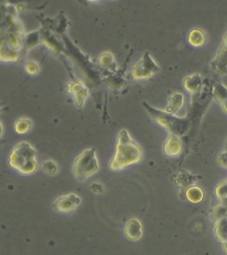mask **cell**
<instances>
[{
	"label": "cell",
	"instance_id": "obj_6",
	"mask_svg": "<svg viewBox=\"0 0 227 255\" xmlns=\"http://www.w3.org/2000/svg\"><path fill=\"white\" fill-rule=\"evenodd\" d=\"M80 204H81L80 197L77 196L76 194H74V193H70L68 195L59 197L53 202L52 207L57 212L70 214V213H73L75 209Z\"/></svg>",
	"mask_w": 227,
	"mask_h": 255
},
{
	"label": "cell",
	"instance_id": "obj_3",
	"mask_svg": "<svg viewBox=\"0 0 227 255\" xmlns=\"http://www.w3.org/2000/svg\"><path fill=\"white\" fill-rule=\"evenodd\" d=\"M145 108L149 112V115L162 127L171 131L173 135L182 137L186 134L190 128L191 121L187 118H177L174 114L161 110L155 109L153 106L143 103Z\"/></svg>",
	"mask_w": 227,
	"mask_h": 255
},
{
	"label": "cell",
	"instance_id": "obj_2",
	"mask_svg": "<svg viewBox=\"0 0 227 255\" xmlns=\"http://www.w3.org/2000/svg\"><path fill=\"white\" fill-rule=\"evenodd\" d=\"M37 152L28 142H21L14 146L8 159L10 167L24 175H30L37 169Z\"/></svg>",
	"mask_w": 227,
	"mask_h": 255
},
{
	"label": "cell",
	"instance_id": "obj_1",
	"mask_svg": "<svg viewBox=\"0 0 227 255\" xmlns=\"http://www.w3.org/2000/svg\"><path fill=\"white\" fill-rule=\"evenodd\" d=\"M142 158L140 146L130 137L126 129H122L118 134L116 152L109 163V168L114 171H120L128 166L138 163Z\"/></svg>",
	"mask_w": 227,
	"mask_h": 255
},
{
	"label": "cell",
	"instance_id": "obj_18",
	"mask_svg": "<svg viewBox=\"0 0 227 255\" xmlns=\"http://www.w3.org/2000/svg\"><path fill=\"white\" fill-rule=\"evenodd\" d=\"M92 190L96 193H102L104 191V187L101 183H93L92 185Z\"/></svg>",
	"mask_w": 227,
	"mask_h": 255
},
{
	"label": "cell",
	"instance_id": "obj_10",
	"mask_svg": "<svg viewBox=\"0 0 227 255\" xmlns=\"http://www.w3.org/2000/svg\"><path fill=\"white\" fill-rule=\"evenodd\" d=\"M71 93L74 94L75 101L76 104L81 108L84 105V101L87 97V90L86 88L80 82H74L70 86Z\"/></svg>",
	"mask_w": 227,
	"mask_h": 255
},
{
	"label": "cell",
	"instance_id": "obj_11",
	"mask_svg": "<svg viewBox=\"0 0 227 255\" xmlns=\"http://www.w3.org/2000/svg\"><path fill=\"white\" fill-rule=\"evenodd\" d=\"M214 98L222 105V108L227 113V89L221 82L216 83L213 88Z\"/></svg>",
	"mask_w": 227,
	"mask_h": 255
},
{
	"label": "cell",
	"instance_id": "obj_7",
	"mask_svg": "<svg viewBox=\"0 0 227 255\" xmlns=\"http://www.w3.org/2000/svg\"><path fill=\"white\" fill-rule=\"evenodd\" d=\"M211 69L220 75L227 74V33L225 35L223 43L211 62Z\"/></svg>",
	"mask_w": 227,
	"mask_h": 255
},
{
	"label": "cell",
	"instance_id": "obj_9",
	"mask_svg": "<svg viewBox=\"0 0 227 255\" xmlns=\"http://www.w3.org/2000/svg\"><path fill=\"white\" fill-rule=\"evenodd\" d=\"M182 150L179 137L172 134L164 144V152L169 156H177Z\"/></svg>",
	"mask_w": 227,
	"mask_h": 255
},
{
	"label": "cell",
	"instance_id": "obj_4",
	"mask_svg": "<svg viewBox=\"0 0 227 255\" xmlns=\"http://www.w3.org/2000/svg\"><path fill=\"white\" fill-rule=\"evenodd\" d=\"M100 169L95 148H90L82 152L75 159L72 173L78 181H85Z\"/></svg>",
	"mask_w": 227,
	"mask_h": 255
},
{
	"label": "cell",
	"instance_id": "obj_17",
	"mask_svg": "<svg viewBox=\"0 0 227 255\" xmlns=\"http://www.w3.org/2000/svg\"><path fill=\"white\" fill-rule=\"evenodd\" d=\"M25 68H26V70L28 71V73L32 74V75L37 74L38 72V69H39L38 65L36 62H33V61L27 62Z\"/></svg>",
	"mask_w": 227,
	"mask_h": 255
},
{
	"label": "cell",
	"instance_id": "obj_14",
	"mask_svg": "<svg viewBox=\"0 0 227 255\" xmlns=\"http://www.w3.org/2000/svg\"><path fill=\"white\" fill-rule=\"evenodd\" d=\"M32 127V121L28 118H21L14 123V129L18 134L28 132Z\"/></svg>",
	"mask_w": 227,
	"mask_h": 255
},
{
	"label": "cell",
	"instance_id": "obj_13",
	"mask_svg": "<svg viewBox=\"0 0 227 255\" xmlns=\"http://www.w3.org/2000/svg\"><path fill=\"white\" fill-rule=\"evenodd\" d=\"M185 87L187 91H190L193 94H196L200 91L202 87V79L199 75L192 76L190 77H187L184 82Z\"/></svg>",
	"mask_w": 227,
	"mask_h": 255
},
{
	"label": "cell",
	"instance_id": "obj_5",
	"mask_svg": "<svg viewBox=\"0 0 227 255\" xmlns=\"http://www.w3.org/2000/svg\"><path fill=\"white\" fill-rule=\"evenodd\" d=\"M159 67L150 57L149 52H146L142 59L137 63L132 69V76L136 80L149 79L153 74L157 73Z\"/></svg>",
	"mask_w": 227,
	"mask_h": 255
},
{
	"label": "cell",
	"instance_id": "obj_12",
	"mask_svg": "<svg viewBox=\"0 0 227 255\" xmlns=\"http://www.w3.org/2000/svg\"><path fill=\"white\" fill-rule=\"evenodd\" d=\"M183 104V95L181 93H174L169 99L166 112L170 114H175L178 110L180 109L181 105Z\"/></svg>",
	"mask_w": 227,
	"mask_h": 255
},
{
	"label": "cell",
	"instance_id": "obj_15",
	"mask_svg": "<svg viewBox=\"0 0 227 255\" xmlns=\"http://www.w3.org/2000/svg\"><path fill=\"white\" fill-rule=\"evenodd\" d=\"M189 43L195 46H202L204 43V35L200 29H194L189 35Z\"/></svg>",
	"mask_w": 227,
	"mask_h": 255
},
{
	"label": "cell",
	"instance_id": "obj_8",
	"mask_svg": "<svg viewBox=\"0 0 227 255\" xmlns=\"http://www.w3.org/2000/svg\"><path fill=\"white\" fill-rule=\"evenodd\" d=\"M126 237L130 240L136 241L142 236V226L139 220L130 219L128 223H126Z\"/></svg>",
	"mask_w": 227,
	"mask_h": 255
},
{
	"label": "cell",
	"instance_id": "obj_16",
	"mask_svg": "<svg viewBox=\"0 0 227 255\" xmlns=\"http://www.w3.org/2000/svg\"><path fill=\"white\" fill-rule=\"evenodd\" d=\"M42 169L49 176H54L58 172V166L52 160H47L46 162H44Z\"/></svg>",
	"mask_w": 227,
	"mask_h": 255
}]
</instances>
